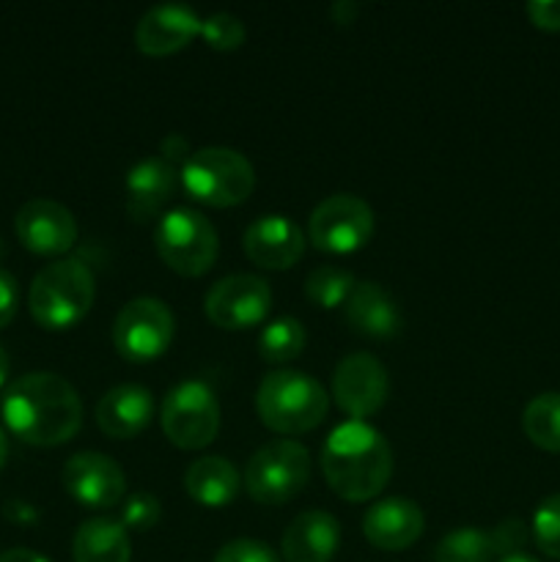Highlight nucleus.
Returning a JSON list of instances; mask_svg holds the SVG:
<instances>
[{
  "instance_id": "ddd939ff",
  "label": "nucleus",
  "mask_w": 560,
  "mask_h": 562,
  "mask_svg": "<svg viewBox=\"0 0 560 562\" xmlns=\"http://www.w3.org/2000/svg\"><path fill=\"white\" fill-rule=\"evenodd\" d=\"M60 477L71 499L91 510L115 508L126 492L124 470L110 456L97 453V450H82L71 456Z\"/></svg>"
},
{
  "instance_id": "c9c22d12",
  "label": "nucleus",
  "mask_w": 560,
  "mask_h": 562,
  "mask_svg": "<svg viewBox=\"0 0 560 562\" xmlns=\"http://www.w3.org/2000/svg\"><path fill=\"white\" fill-rule=\"evenodd\" d=\"M357 14H360V5H357L355 0H338V3H333V16L335 22H340V25L355 22Z\"/></svg>"
},
{
  "instance_id": "c85d7f7f",
  "label": "nucleus",
  "mask_w": 560,
  "mask_h": 562,
  "mask_svg": "<svg viewBox=\"0 0 560 562\" xmlns=\"http://www.w3.org/2000/svg\"><path fill=\"white\" fill-rule=\"evenodd\" d=\"M201 36L203 42L220 53H231L245 44V22L231 11H214L206 20H201Z\"/></svg>"
},
{
  "instance_id": "0eeeda50",
  "label": "nucleus",
  "mask_w": 560,
  "mask_h": 562,
  "mask_svg": "<svg viewBox=\"0 0 560 562\" xmlns=\"http://www.w3.org/2000/svg\"><path fill=\"white\" fill-rule=\"evenodd\" d=\"M311 477V456L294 439L261 445L245 467V488L256 503L283 505L294 499Z\"/></svg>"
},
{
  "instance_id": "39448f33",
  "label": "nucleus",
  "mask_w": 560,
  "mask_h": 562,
  "mask_svg": "<svg viewBox=\"0 0 560 562\" xmlns=\"http://www.w3.org/2000/svg\"><path fill=\"white\" fill-rule=\"evenodd\" d=\"M179 179L192 201L212 209L239 206L256 190V170L250 159L236 148H198L181 165Z\"/></svg>"
},
{
  "instance_id": "72a5a7b5",
  "label": "nucleus",
  "mask_w": 560,
  "mask_h": 562,
  "mask_svg": "<svg viewBox=\"0 0 560 562\" xmlns=\"http://www.w3.org/2000/svg\"><path fill=\"white\" fill-rule=\"evenodd\" d=\"M525 11L533 25L541 31H560V0H530Z\"/></svg>"
},
{
  "instance_id": "2eb2a0df",
  "label": "nucleus",
  "mask_w": 560,
  "mask_h": 562,
  "mask_svg": "<svg viewBox=\"0 0 560 562\" xmlns=\"http://www.w3.org/2000/svg\"><path fill=\"white\" fill-rule=\"evenodd\" d=\"M242 247L261 269H291L305 252V234L285 214H264L247 225Z\"/></svg>"
},
{
  "instance_id": "6ab92c4d",
  "label": "nucleus",
  "mask_w": 560,
  "mask_h": 562,
  "mask_svg": "<svg viewBox=\"0 0 560 562\" xmlns=\"http://www.w3.org/2000/svg\"><path fill=\"white\" fill-rule=\"evenodd\" d=\"M340 547V525L327 510H302L285 527L280 552L285 562H329Z\"/></svg>"
},
{
  "instance_id": "a211bd4d",
  "label": "nucleus",
  "mask_w": 560,
  "mask_h": 562,
  "mask_svg": "<svg viewBox=\"0 0 560 562\" xmlns=\"http://www.w3.org/2000/svg\"><path fill=\"white\" fill-rule=\"evenodd\" d=\"M179 181V170L165 157H143L126 173V214L137 223L157 217L170 201Z\"/></svg>"
},
{
  "instance_id": "1a4fd4ad",
  "label": "nucleus",
  "mask_w": 560,
  "mask_h": 562,
  "mask_svg": "<svg viewBox=\"0 0 560 562\" xmlns=\"http://www.w3.org/2000/svg\"><path fill=\"white\" fill-rule=\"evenodd\" d=\"M173 311L157 296H137L126 302L113 322V346L124 360L152 362L173 344Z\"/></svg>"
},
{
  "instance_id": "bb28decb",
  "label": "nucleus",
  "mask_w": 560,
  "mask_h": 562,
  "mask_svg": "<svg viewBox=\"0 0 560 562\" xmlns=\"http://www.w3.org/2000/svg\"><path fill=\"white\" fill-rule=\"evenodd\" d=\"M357 280L349 269L340 267H316L311 274L305 278V294L313 305L324 307V311H333V307L346 305L349 294L355 291Z\"/></svg>"
},
{
  "instance_id": "b1692460",
  "label": "nucleus",
  "mask_w": 560,
  "mask_h": 562,
  "mask_svg": "<svg viewBox=\"0 0 560 562\" xmlns=\"http://www.w3.org/2000/svg\"><path fill=\"white\" fill-rule=\"evenodd\" d=\"M525 437L547 453H560V393H541L522 412Z\"/></svg>"
},
{
  "instance_id": "9b49d317",
  "label": "nucleus",
  "mask_w": 560,
  "mask_h": 562,
  "mask_svg": "<svg viewBox=\"0 0 560 562\" xmlns=\"http://www.w3.org/2000/svg\"><path fill=\"white\" fill-rule=\"evenodd\" d=\"M269 307H272V289L258 274H228L217 280L203 300L209 322L228 333L261 324Z\"/></svg>"
},
{
  "instance_id": "2f4dec72",
  "label": "nucleus",
  "mask_w": 560,
  "mask_h": 562,
  "mask_svg": "<svg viewBox=\"0 0 560 562\" xmlns=\"http://www.w3.org/2000/svg\"><path fill=\"white\" fill-rule=\"evenodd\" d=\"M492 543H494V554L500 560L508 558V554H519L527 543V525L519 519H508L503 525L494 527L492 532Z\"/></svg>"
},
{
  "instance_id": "f704fd0d",
  "label": "nucleus",
  "mask_w": 560,
  "mask_h": 562,
  "mask_svg": "<svg viewBox=\"0 0 560 562\" xmlns=\"http://www.w3.org/2000/svg\"><path fill=\"white\" fill-rule=\"evenodd\" d=\"M190 143H187V137H181V135H170V137H165L163 140V154H159V157H165L168 159L170 165H184L187 162V157H190Z\"/></svg>"
},
{
  "instance_id": "4468645a",
  "label": "nucleus",
  "mask_w": 560,
  "mask_h": 562,
  "mask_svg": "<svg viewBox=\"0 0 560 562\" xmlns=\"http://www.w3.org/2000/svg\"><path fill=\"white\" fill-rule=\"evenodd\" d=\"M16 239L38 256H64L77 241V220L53 198H31L14 217Z\"/></svg>"
},
{
  "instance_id": "aec40b11",
  "label": "nucleus",
  "mask_w": 560,
  "mask_h": 562,
  "mask_svg": "<svg viewBox=\"0 0 560 562\" xmlns=\"http://www.w3.org/2000/svg\"><path fill=\"white\" fill-rule=\"evenodd\" d=\"M154 417V398L143 384H115L99 398L97 426L110 439H132L146 431Z\"/></svg>"
},
{
  "instance_id": "e433bc0d",
  "label": "nucleus",
  "mask_w": 560,
  "mask_h": 562,
  "mask_svg": "<svg viewBox=\"0 0 560 562\" xmlns=\"http://www.w3.org/2000/svg\"><path fill=\"white\" fill-rule=\"evenodd\" d=\"M0 562H49V560L42 558L38 552H31V549H5V552H0Z\"/></svg>"
},
{
  "instance_id": "a878e982",
  "label": "nucleus",
  "mask_w": 560,
  "mask_h": 562,
  "mask_svg": "<svg viewBox=\"0 0 560 562\" xmlns=\"http://www.w3.org/2000/svg\"><path fill=\"white\" fill-rule=\"evenodd\" d=\"M434 562H494L492 536L475 527H461V530L448 532L443 541L437 543L432 554Z\"/></svg>"
},
{
  "instance_id": "6e6552de",
  "label": "nucleus",
  "mask_w": 560,
  "mask_h": 562,
  "mask_svg": "<svg viewBox=\"0 0 560 562\" xmlns=\"http://www.w3.org/2000/svg\"><path fill=\"white\" fill-rule=\"evenodd\" d=\"M159 420L170 445L181 450H201L212 445L220 431V401L206 382L187 379L168 390Z\"/></svg>"
},
{
  "instance_id": "393cba45",
  "label": "nucleus",
  "mask_w": 560,
  "mask_h": 562,
  "mask_svg": "<svg viewBox=\"0 0 560 562\" xmlns=\"http://www.w3.org/2000/svg\"><path fill=\"white\" fill-rule=\"evenodd\" d=\"M307 344L305 324L296 322L294 316H280L269 322L258 335V357L272 366L296 360Z\"/></svg>"
},
{
  "instance_id": "7c9ffc66",
  "label": "nucleus",
  "mask_w": 560,
  "mask_h": 562,
  "mask_svg": "<svg viewBox=\"0 0 560 562\" xmlns=\"http://www.w3.org/2000/svg\"><path fill=\"white\" fill-rule=\"evenodd\" d=\"M212 562H280L275 549L264 541H253V538H236L228 541Z\"/></svg>"
},
{
  "instance_id": "7ed1b4c3",
  "label": "nucleus",
  "mask_w": 560,
  "mask_h": 562,
  "mask_svg": "<svg viewBox=\"0 0 560 562\" xmlns=\"http://www.w3.org/2000/svg\"><path fill=\"white\" fill-rule=\"evenodd\" d=\"M93 296H97V278H93L91 267L80 258H58L38 269V274L33 278L27 307H31L36 324L60 333L88 316Z\"/></svg>"
},
{
  "instance_id": "4be33fe9",
  "label": "nucleus",
  "mask_w": 560,
  "mask_h": 562,
  "mask_svg": "<svg viewBox=\"0 0 560 562\" xmlns=\"http://www.w3.org/2000/svg\"><path fill=\"white\" fill-rule=\"evenodd\" d=\"M242 477L236 467L223 456H203L184 472V488L203 508H225L236 499Z\"/></svg>"
},
{
  "instance_id": "58836bf2",
  "label": "nucleus",
  "mask_w": 560,
  "mask_h": 562,
  "mask_svg": "<svg viewBox=\"0 0 560 562\" xmlns=\"http://www.w3.org/2000/svg\"><path fill=\"white\" fill-rule=\"evenodd\" d=\"M5 459H9V439H5V431L0 428V470H3Z\"/></svg>"
},
{
  "instance_id": "f8f14e48",
  "label": "nucleus",
  "mask_w": 560,
  "mask_h": 562,
  "mask_svg": "<svg viewBox=\"0 0 560 562\" xmlns=\"http://www.w3.org/2000/svg\"><path fill=\"white\" fill-rule=\"evenodd\" d=\"M390 379L382 362L368 351L346 355L335 366L333 373V395L335 404L351 417V420H366L377 415L388 401Z\"/></svg>"
},
{
  "instance_id": "ea45409f",
  "label": "nucleus",
  "mask_w": 560,
  "mask_h": 562,
  "mask_svg": "<svg viewBox=\"0 0 560 562\" xmlns=\"http://www.w3.org/2000/svg\"><path fill=\"white\" fill-rule=\"evenodd\" d=\"M497 562H541V560H536V558H530V554L519 552V554H508V558H503V560H497Z\"/></svg>"
},
{
  "instance_id": "cd10ccee",
  "label": "nucleus",
  "mask_w": 560,
  "mask_h": 562,
  "mask_svg": "<svg viewBox=\"0 0 560 562\" xmlns=\"http://www.w3.org/2000/svg\"><path fill=\"white\" fill-rule=\"evenodd\" d=\"M533 541L547 558L560 560V494L541 499L533 514Z\"/></svg>"
},
{
  "instance_id": "f03ea898",
  "label": "nucleus",
  "mask_w": 560,
  "mask_h": 562,
  "mask_svg": "<svg viewBox=\"0 0 560 562\" xmlns=\"http://www.w3.org/2000/svg\"><path fill=\"white\" fill-rule=\"evenodd\" d=\"M322 472L338 497L368 503L393 475V453L382 434L366 420H346L329 431L322 448Z\"/></svg>"
},
{
  "instance_id": "c756f323",
  "label": "nucleus",
  "mask_w": 560,
  "mask_h": 562,
  "mask_svg": "<svg viewBox=\"0 0 560 562\" xmlns=\"http://www.w3.org/2000/svg\"><path fill=\"white\" fill-rule=\"evenodd\" d=\"M159 519H163V505H159V499L148 492L130 494V497L124 499V505H121L119 521L126 527V532L154 530V527L159 525Z\"/></svg>"
},
{
  "instance_id": "f257e3e1",
  "label": "nucleus",
  "mask_w": 560,
  "mask_h": 562,
  "mask_svg": "<svg viewBox=\"0 0 560 562\" xmlns=\"http://www.w3.org/2000/svg\"><path fill=\"white\" fill-rule=\"evenodd\" d=\"M3 420L14 437L36 448H55L75 439L82 426V401L64 376L33 371L5 387Z\"/></svg>"
},
{
  "instance_id": "dca6fc26",
  "label": "nucleus",
  "mask_w": 560,
  "mask_h": 562,
  "mask_svg": "<svg viewBox=\"0 0 560 562\" xmlns=\"http://www.w3.org/2000/svg\"><path fill=\"white\" fill-rule=\"evenodd\" d=\"M423 530H426V516L417 503L406 497L377 499L362 516V536L382 552H404L423 536Z\"/></svg>"
},
{
  "instance_id": "f3484780",
  "label": "nucleus",
  "mask_w": 560,
  "mask_h": 562,
  "mask_svg": "<svg viewBox=\"0 0 560 562\" xmlns=\"http://www.w3.org/2000/svg\"><path fill=\"white\" fill-rule=\"evenodd\" d=\"M201 33V16L184 3H157L137 20L135 44L143 55L179 53Z\"/></svg>"
},
{
  "instance_id": "9d476101",
  "label": "nucleus",
  "mask_w": 560,
  "mask_h": 562,
  "mask_svg": "<svg viewBox=\"0 0 560 562\" xmlns=\"http://www.w3.org/2000/svg\"><path fill=\"white\" fill-rule=\"evenodd\" d=\"M373 236V209L351 192H338L318 203L307 217V239L333 256H349Z\"/></svg>"
},
{
  "instance_id": "4c0bfd02",
  "label": "nucleus",
  "mask_w": 560,
  "mask_h": 562,
  "mask_svg": "<svg viewBox=\"0 0 560 562\" xmlns=\"http://www.w3.org/2000/svg\"><path fill=\"white\" fill-rule=\"evenodd\" d=\"M5 376H9V355H5V349L0 346V387L5 384Z\"/></svg>"
},
{
  "instance_id": "473e14b6",
  "label": "nucleus",
  "mask_w": 560,
  "mask_h": 562,
  "mask_svg": "<svg viewBox=\"0 0 560 562\" xmlns=\"http://www.w3.org/2000/svg\"><path fill=\"white\" fill-rule=\"evenodd\" d=\"M16 307H20V285H16L14 274L0 267V329L11 324Z\"/></svg>"
},
{
  "instance_id": "20e7f679",
  "label": "nucleus",
  "mask_w": 560,
  "mask_h": 562,
  "mask_svg": "<svg viewBox=\"0 0 560 562\" xmlns=\"http://www.w3.org/2000/svg\"><path fill=\"white\" fill-rule=\"evenodd\" d=\"M256 409L269 431L296 437L313 431L327 417L329 401L316 379L294 368H280L258 384Z\"/></svg>"
},
{
  "instance_id": "423d86ee",
  "label": "nucleus",
  "mask_w": 560,
  "mask_h": 562,
  "mask_svg": "<svg viewBox=\"0 0 560 562\" xmlns=\"http://www.w3.org/2000/svg\"><path fill=\"white\" fill-rule=\"evenodd\" d=\"M159 258L181 278H201L214 267L220 252L217 228L195 209H170L154 231Z\"/></svg>"
},
{
  "instance_id": "412c9836",
  "label": "nucleus",
  "mask_w": 560,
  "mask_h": 562,
  "mask_svg": "<svg viewBox=\"0 0 560 562\" xmlns=\"http://www.w3.org/2000/svg\"><path fill=\"white\" fill-rule=\"evenodd\" d=\"M346 322L355 333L368 335V338H395L404 324L399 311V302L388 294L379 283L373 280H362L355 285V291L346 300Z\"/></svg>"
},
{
  "instance_id": "5701e85b",
  "label": "nucleus",
  "mask_w": 560,
  "mask_h": 562,
  "mask_svg": "<svg viewBox=\"0 0 560 562\" xmlns=\"http://www.w3.org/2000/svg\"><path fill=\"white\" fill-rule=\"evenodd\" d=\"M71 558L75 562H130V532L119 519H110V516L82 521L71 541Z\"/></svg>"
}]
</instances>
